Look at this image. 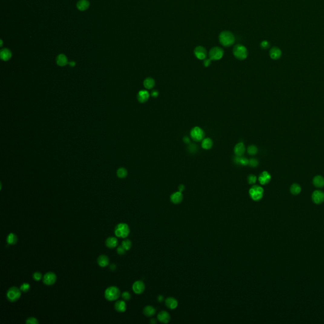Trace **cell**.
Instances as JSON below:
<instances>
[{"mask_svg": "<svg viewBox=\"0 0 324 324\" xmlns=\"http://www.w3.org/2000/svg\"><path fill=\"white\" fill-rule=\"evenodd\" d=\"M260 46H261V48H263V49L267 50V49H268V47H270V43L268 42V41H267V40L263 41L262 42H261V44H260Z\"/></svg>", "mask_w": 324, "mask_h": 324, "instance_id": "obj_42", "label": "cell"}, {"mask_svg": "<svg viewBox=\"0 0 324 324\" xmlns=\"http://www.w3.org/2000/svg\"><path fill=\"white\" fill-rule=\"evenodd\" d=\"M190 136L192 139H193L196 142H199L202 141L203 139L205 138V133L204 130L201 127L196 126L193 127L191 130Z\"/></svg>", "mask_w": 324, "mask_h": 324, "instance_id": "obj_7", "label": "cell"}, {"mask_svg": "<svg viewBox=\"0 0 324 324\" xmlns=\"http://www.w3.org/2000/svg\"><path fill=\"white\" fill-rule=\"evenodd\" d=\"M290 191L293 195H298L301 191V186L298 184H293L290 188Z\"/></svg>", "mask_w": 324, "mask_h": 324, "instance_id": "obj_32", "label": "cell"}, {"mask_svg": "<svg viewBox=\"0 0 324 324\" xmlns=\"http://www.w3.org/2000/svg\"><path fill=\"white\" fill-rule=\"evenodd\" d=\"M20 290L23 293H27L31 289V286L28 283H23L21 286H20Z\"/></svg>", "mask_w": 324, "mask_h": 324, "instance_id": "obj_36", "label": "cell"}, {"mask_svg": "<svg viewBox=\"0 0 324 324\" xmlns=\"http://www.w3.org/2000/svg\"><path fill=\"white\" fill-rule=\"evenodd\" d=\"M224 56V50L219 47H213L209 53V57L211 60H218Z\"/></svg>", "mask_w": 324, "mask_h": 324, "instance_id": "obj_8", "label": "cell"}, {"mask_svg": "<svg viewBox=\"0 0 324 324\" xmlns=\"http://www.w3.org/2000/svg\"><path fill=\"white\" fill-rule=\"evenodd\" d=\"M184 189H185V186L184 185L181 184V185H180L178 186V191H179L182 192V191H184Z\"/></svg>", "mask_w": 324, "mask_h": 324, "instance_id": "obj_47", "label": "cell"}, {"mask_svg": "<svg viewBox=\"0 0 324 324\" xmlns=\"http://www.w3.org/2000/svg\"><path fill=\"white\" fill-rule=\"evenodd\" d=\"M234 162L236 164L243 165V166H246V165L249 164V160L243 156H236V158H234Z\"/></svg>", "mask_w": 324, "mask_h": 324, "instance_id": "obj_28", "label": "cell"}, {"mask_svg": "<svg viewBox=\"0 0 324 324\" xmlns=\"http://www.w3.org/2000/svg\"><path fill=\"white\" fill-rule=\"evenodd\" d=\"M248 165L251 167H256L258 165V161L255 158H251L249 160V164Z\"/></svg>", "mask_w": 324, "mask_h": 324, "instance_id": "obj_41", "label": "cell"}, {"mask_svg": "<svg viewBox=\"0 0 324 324\" xmlns=\"http://www.w3.org/2000/svg\"><path fill=\"white\" fill-rule=\"evenodd\" d=\"M57 63L60 67H64L68 64L67 57L64 54H60L57 58Z\"/></svg>", "mask_w": 324, "mask_h": 324, "instance_id": "obj_25", "label": "cell"}, {"mask_svg": "<svg viewBox=\"0 0 324 324\" xmlns=\"http://www.w3.org/2000/svg\"><path fill=\"white\" fill-rule=\"evenodd\" d=\"M270 57L273 60H279L282 56V51L278 47H273L269 52Z\"/></svg>", "mask_w": 324, "mask_h": 324, "instance_id": "obj_17", "label": "cell"}, {"mask_svg": "<svg viewBox=\"0 0 324 324\" xmlns=\"http://www.w3.org/2000/svg\"><path fill=\"white\" fill-rule=\"evenodd\" d=\"M97 263L101 267H106L110 263L109 258L105 254H101L97 259Z\"/></svg>", "mask_w": 324, "mask_h": 324, "instance_id": "obj_20", "label": "cell"}, {"mask_svg": "<svg viewBox=\"0 0 324 324\" xmlns=\"http://www.w3.org/2000/svg\"><path fill=\"white\" fill-rule=\"evenodd\" d=\"M57 279V275L54 272H49L44 275L43 277V282L46 286H52L56 282Z\"/></svg>", "mask_w": 324, "mask_h": 324, "instance_id": "obj_9", "label": "cell"}, {"mask_svg": "<svg viewBox=\"0 0 324 324\" xmlns=\"http://www.w3.org/2000/svg\"><path fill=\"white\" fill-rule=\"evenodd\" d=\"M32 277L34 280L39 281L40 280L42 279V274L39 272H36L33 273Z\"/></svg>", "mask_w": 324, "mask_h": 324, "instance_id": "obj_39", "label": "cell"}, {"mask_svg": "<svg viewBox=\"0 0 324 324\" xmlns=\"http://www.w3.org/2000/svg\"><path fill=\"white\" fill-rule=\"evenodd\" d=\"M69 65H70L71 67H74V66H75V63L74 61H71V62H70V63H69Z\"/></svg>", "mask_w": 324, "mask_h": 324, "instance_id": "obj_50", "label": "cell"}, {"mask_svg": "<svg viewBox=\"0 0 324 324\" xmlns=\"http://www.w3.org/2000/svg\"><path fill=\"white\" fill-rule=\"evenodd\" d=\"M313 184L316 188H322L324 187V178L320 175H316L313 178Z\"/></svg>", "mask_w": 324, "mask_h": 324, "instance_id": "obj_23", "label": "cell"}, {"mask_svg": "<svg viewBox=\"0 0 324 324\" xmlns=\"http://www.w3.org/2000/svg\"><path fill=\"white\" fill-rule=\"evenodd\" d=\"M133 290L134 293L141 294L145 290V284L141 280L136 281L133 285Z\"/></svg>", "mask_w": 324, "mask_h": 324, "instance_id": "obj_11", "label": "cell"}, {"mask_svg": "<svg viewBox=\"0 0 324 324\" xmlns=\"http://www.w3.org/2000/svg\"><path fill=\"white\" fill-rule=\"evenodd\" d=\"M149 98V93L146 90L140 91L137 96V99L141 103H146Z\"/></svg>", "mask_w": 324, "mask_h": 324, "instance_id": "obj_16", "label": "cell"}, {"mask_svg": "<svg viewBox=\"0 0 324 324\" xmlns=\"http://www.w3.org/2000/svg\"><path fill=\"white\" fill-rule=\"evenodd\" d=\"M116 175L120 178H124L127 175V171L125 168H120L116 172Z\"/></svg>", "mask_w": 324, "mask_h": 324, "instance_id": "obj_33", "label": "cell"}, {"mask_svg": "<svg viewBox=\"0 0 324 324\" xmlns=\"http://www.w3.org/2000/svg\"><path fill=\"white\" fill-rule=\"evenodd\" d=\"M270 180H271V175L267 171L263 172L258 177V181L261 185H266L268 184L270 182Z\"/></svg>", "mask_w": 324, "mask_h": 324, "instance_id": "obj_13", "label": "cell"}, {"mask_svg": "<svg viewBox=\"0 0 324 324\" xmlns=\"http://www.w3.org/2000/svg\"><path fill=\"white\" fill-rule=\"evenodd\" d=\"M211 60L210 59L205 60L204 61V65H205V67H208V66L210 65V64H211Z\"/></svg>", "mask_w": 324, "mask_h": 324, "instance_id": "obj_44", "label": "cell"}, {"mask_svg": "<svg viewBox=\"0 0 324 324\" xmlns=\"http://www.w3.org/2000/svg\"><path fill=\"white\" fill-rule=\"evenodd\" d=\"M312 201L315 204L319 205L324 201V192L320 190L315 191L312 196Z\"/></svg>", "mask_w": 324, "mask_h": 324, "instance_id": "obj_10", "label": "cell"}, {"mask_svg": "<svg viewBox=\"0 0 324 324\" xmlns=\"http://www.w3.org/2000/svg\"><path fill=\"white\" fill-rule=\"evenodd\" d=\"M126 251V250L124 249V248L123 247V246L122 245L119 246L118 247H117V249H116V252L119 255H123L124 254H125Z\"/></svg>", "mask_w": 324, "mask_h": 324, "instance_id": "obj_43", "label": "cell"}, {"mask_svg": "<svg viewBox=\"0 0 324 324\" xmlns=\"http://www.w3.org/2000/svg\"><path fill=\"white\" fill-rule=\"evenodd\" d=\"M120 296V291L116 286H110L105 291V298L109 301H116Z\"/></svg>", "mask_w": 324, "mask_h": 324, "instance_id": "obj_2", "label": "cell"}, {"mask_svg": "<svg viewBox=\"0 0 324 324\" xmlns=\"http://www.w3.org/2000/svg\"><path fill=\"white\" fill-rule=\"evenodd\" d=\"M143 85L146 89H153L155 86V81L151 77H148L144 80Z\"/></svg>", "mask_w": 324, "mask_h": 324, "instance_id": "obj_27", "label": "cell"}, {"mask_svg": "<svg viewBox=\"0 0 324 324\" xmlns=\"http://www.w3.org/2000/svg\"><path fill=\"white\" fill-rule=\"evenodd\" d=\"M165 305H166V306L169 308L171 309H174L177 307L178 302L175 298L170 297L165 299Z\"/></svg>", "mask_w": 324, "mask_h": 324, "instance_id": "obj_22", "label": "cell"}, {"mask_svg": "<svg viewBox=\"0 0 324 324\" xmlns=\"http://www.w3.org/2000/svg\"><path fill=\"white\" fill-rule=\"evenodd\" d=\"M247 153L251 155H256L258 152V148L257 146L254 145H251L247 148Z\"/></svg>", "mask_w": 324, "mask_h": 324, "instance_id": "obj_35", "label": "cell"}, {"mask_svg": "<svg viewBox=\"0 0 324 324\" xmlns=\"http://www.w3.org/2000/svg\"><path fill=\"white\" fill-rule=\"evenodd\" d=\"M213 142L210 138H204L201 142V146L204 149H210L212 148Z\"/></svg>", "mask_w": 324, "mask_h": 324, "instance_id": "obj_29", "label": "cell"}, {"mask_svg": "<svg viewBox=\"0 0 324 324\" xmlns=\"http://www.w3.org/2000/svg\"><path fill=\"white\" fill-rule=\"evenodd\" d=\"M115 309L116 312L123 313L125 312L127 309V305L125 300H119L115 303Z\"/></svg>", "mask_w": 324, "mask_h": 324, "instance_id": "obj_15", "label": "cell"}, {"mask_svg": "<svg viewBox=\"0 0 324 324\" xmlns=\"http://www.w3.org/2000/svg\"><path fill=\"white\" fill-rule=\"evenodd\" d=\"M257 177L253 174H250L247 177V181L250 184H254L257 182Z\"/></svg>", "mask_w": 324, "mask_h": 324, "instance_id": "obj_37", "label": "cell"}, {"mask_svg": "<svg viewBox=\"0 0 324 324\" xmlns=\"http://www.w3.org/2000/svg\"><path fill=\"white\" fill-rule=\"evenodd\" d=\"M0 57L4 61H8L11 57V52L7 48H4L0 53Z\"/></svg>", "mask_w": 324, "mask_h": 324, "instance_id": "obj_24", "label": "cell"}, {"mask_svg": "<svg viewBox=\"0 0 324 324\" xmlns=\"http://www.w3.org/2000/svg\"><path fill=\"white\" fill-rule=\"evenodd\" d=\"M143 313L144 315L147 316H152L155 314L156 310L153 306H146L143 309Z\"/></svg>", "mask_w": 324, "mask_h": 324, "instance_id": "obj_31", "label": "cell"}, {"mask_svg": "<svg viewBox=\"0 0 324 324\" xmlns=\"http://www.w3.org/2000/svg\"><path fill=\"white\" fill-rule=\"evenodd\" d=\"M233 54L237 59L243 60L247 57V51L246 47L241 44H237L234 47Z\"/></svg>", "mask_w": 324, "mask_h": 324, "instance_id": "obj_6", "label": "cell"}, {"mask_svg": "<svg viewBox=\"0 0 324 324\" xmlns=\"http://www.w3.org/2000/svg\"><path fill=\"white\" fill-rule=\"evenodd\" d=\"M89 6V2L87 0H80L77 4V7L80 11L86 10Z\"/></svg>", "mask_w": 324, "mask_h": 324, "instance_id": "obj_30", "label": "cell"}, {"mask_svg": "<svg viewBox=\"0 0 324 324\" xmlns=\"http://www.w3.org/2000/svg\"><path fill=\"white\" fill-rule=\"evenodd\" d=\"M158 301H159V302H162V301H164V298H163V296H161V295H160V296H158Z\"/></svg>", "mask_w": 324, "mask_h": 324, "instance_id": "obj_49", "label": "cell"}, {"mask_svg": "<svg viewBox=\"0 0 324 324\" xmlns=\"http://www.w3.org/2000/svg\"><path fill=\"white\" fill-rule=\"evenodd\" d=\"M264 190L260 185H254L250 189L249 194L251 198L255 201H260L262 199Z\"/></svg>", "mask_w": 324, "mask_h": 324, "instance_id": "obj_4", "label": "cell"}, {"mask_svg": "<svg viewBox=\"0 0 324 324\" xmlns=\"http://www.w3.org/2000/svg\"><path fill=\"white\" fill-rule=\"evenodd\" d=\"M184 142L186 143V144L189 143L190 140H189V137H185L184 138Z\"/></svg>", "mask_w": 324, "mask_h": 324, "instance_id": "obj_48", "label": "cell"}, {"mask_svg": "<svg viewBox=\"0 0 324 324\" xmlns=\"http://www.w3.org/2000/svg\"><path fill=\"white\" fill-rule=\"evenodd\" d=\"M122 246L126 251H129L132 247V242L129 239H124L122 243Z\"/></svg>", "mask_w": 324, "mask_h": 324, "instance_id": "obj_34", "label": "cell"}, {"mask_svg": "<svg viewBox=\"0 0 324 324\" xmlns=\"http://www.w3.org/2000/svg\"><path fill=\"white\" fill-rule=\"evenodd\" d=\"M122 298H123V300L129 301L130 299V298H131V295H130V293L129 292L125 291L122 294Z\"/></svg>", "mask_w": 324, "mask_h": 324, "instance_id": "obj_40", "label": "cell"}, {"mask_svg": "<svg viewBox=\"0 0 324 324\" xmlns=\"http://www.w3.org/2000/svg\"><path fill=\"white\" fill-rule=\"evenodd\" d=\"M183 199V195L182 192L177 191L174 193H173L170 196V200L174 204H179L181 203Z\"/></svg>", "mask_w": 324, "mask_h": 324, "instance_id": "obj_14", "label": "cell"}, {"mask_svg": "<svg viewBox=\"0 0 324 324\" xmlns=\"http://www.w3.org/2000/svg\"><path fill=\"white\" fill-rule=\"evenodd\" d=\"M18 241V237L14 233H10L6 237V243L10 245H15Z\"/></svg>", "mask_w": 324, "mask_h": 324, "instance_id": "obj_26", "label": "cell"}, {"mask_svg": "<svg viewBox=\"0 0 324 324\" xmlns=\"http://www.w3.org/2000/svg\"><path fill=\"white\" fill-rule=\"evenodd\" d=\"M158 319L162 323H167L170 320V316L167 312L162 311L158 313Z\"/></svg>", "mask_w": 324, "mask_h": 324, "instance_id": "obj_19", "label": "cell"}, {"mask_svg": "<svg viewBox=\"0 0 324 324\" xmlns=\"http://www.w3.org/2000/svg\"><path fill=\"white\" fill-rule=\"evenodd\" d=\"M25 323L27 324H38L39 322L35 317H29L27 319Z\"/></svg>", "mask_w": 324, "mask_h": 324, "instance_id": "obj_38", "label": "cell"}, {"mask_svg": "<svg viewBox=\"0 0 324 324\" xmlns=\"http://www.w3.org/2000/svg\"><path fill=\"white\" fill-rule=\"evenodd\" d=\"M195 54L199 60H205L207 56V53L205 48L203 46H198L195 50Z\"/></svg>", "mask_w": 324, "mask_h": 324, "instance_id": "obj_12", "label": "cell"}, {"mask_svg": "<svg viewBox=\"0 0 324 324\" xmlns=\"http://www.w3.org/2000/svg\"><path fill=\"white\" fill-rule=\"evenodd\" d=\"M105 244L110 249H113L118 245V239L115 237H109L105 241Z\"/></svg>", "mask_w": 324, "mask_h": 324, "instance_id": "obj_21", "label": "cell"}, {"mask_svg": "<svg viewBox=\"0 0 324 324\" xmlns=\"http://www.w3.org/2000/svg\"><path fill=\"white\" fill-rule=\"evenodd\" d=\"M20 296H21V290L15 286L11 287L6 292V298L11 303L18 301Z\"/></svg>", "mask_w": 324, "mask_h": 324, "instance_id": "obj_5", "label": "cell"}, {"mask_svg": "<svg viewBox=\"0 0 324 324\" xmlns=\"http://www.w3.org/2000/svg\"><path fill=\"white\" fill-rule=\"evenodd\" d=\"M234 153H235L236 156H243L246 151V148H245L244 144L243 142L237 143L235 146V147H234Z\"/></svg>", "mask_w": 324, "mask_h": 324, "instance_id": "obj_18", "label": "cell"}, {"mask_svg": "<svg viewBox=\"0 0 324 324\" xmlns=\"http://www.w3.org/2000/svg\"><path fill=\"white\" fill-rule=\"evenodd\" d=\"M151 323H156V321L154 319H153L152 320H151Z\"/></svg>", "mask_w": 324, "mask_h": 324, "instance_id": "obj_51", "label": "cell"}, {"mask_svg": "<svg viewBox=\"0 0 324 324\" xmlns=\"http://www.w3.org/2000/svg\"><path fill=\"white\" fill-rule=\"evenodd\" d=\"M158 94H159V93H158V92L157 91H156V90L153 91L152 92H151V96H152L153 97H154V98H156L157 96H158Z\"/></svg>", "mask_w": 324, "mask_h": 324, "instance_id": "obj_46", "label": "cell"}, {"mask_svg": "<svg viewBox=\"0 0 324 324\" xmlns=\"http://www.w3.org/2000/svg\"><path fill=\"white\" fill-rule=\"evenodd\" d=\"M219 41L224 46L229 47L234 44V41H235V38L232 32L229 31H223L219 35Z\"/></svg>", "mask_w": 324, "mask_h": 324, "instance_id": "obj_1", "label": "cell"}, {"mask_svg": "<svg viewBox=\"0 0 324 324\" xmlns=\"http://www.w3.org/2000/svg\"><path fill=\"white\" fill-rule=\"evenodd\" d=\"M114 232L117 237L125 239L129 235L130 228L127 224L119 223L116 225Z\"/></svg>", "mask_w": 324, "mask_h": 324, "instance_id": "obj_3", "label": "cell"}, {"mask_svg": "<svg viewBox=\"0 0 324 324\" xmlns=\"http://www.w3.org/2000/svg\"><path fill=\"white\" fill-rule=\"evenodd\" d=\"M116 265L114 264V263H112V264H111V265H110V270L114 271V270H116Z\"/></svg>", "mask_w": 324, "mask_h": 324, "instance_id": "obj_45", "label": "cell"}]
</instances>
